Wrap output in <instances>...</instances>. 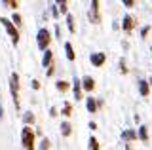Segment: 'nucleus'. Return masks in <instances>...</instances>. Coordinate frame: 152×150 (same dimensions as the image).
Masks as SVG:
<instances>
[{"label": "nucleus", "mask_w": 152, "mask_h": 150, "mask_svg": "<svg viewBox=\"0 0 152 150\" xmlns=\"http://www.w3.org/2000/svg\"><path fill=\"white\" fill-rule=\"evenodd\" d=\"M10 91H12L13 103H15V108H19V74L12 72L10 74Z\"/></svg>", "instance_id": "obj_1"}, {"label": "nucleus", "mask_w": 152, "mask_h": 150, "mask_svg": "<svg viewBox=\"0 0 152 150\" xmlns=\"http://www.w3.org/2000/svg\"><path fill=\"white\" fill-rule=\"evenodd\" d=\"M21 141H23L25 150H34V133H32V129L28 125H25L21 131Z\"/></svg>", "instance_id": "obj_2"}, {"label": "nucleus", "mask_w": 152, "mask_h": 150, "mask_svg": "<svg viewBox=\"0 0 152 150\" xmlns=\"http://www.w3.org/2000/svg\"><path fill=\"white\" fill-rule=\"evenodd\" d=\"M36 42H38V50H42V51H46V50H48V46H50V42H51V34H50V31H48L46 27L38 31V34H36Z\"/></svg>", "instance_id": "obj_3"}, {"label": "nucleus", "mask_w": 152, "mask_h": 150, "mask_svg": "<svg viewBox=\"0 0 152 150\" xmlns=\"http://www.w3.org/2000/svg\"><path fill=\"white\" fill-rule=\"evenodd\" d=\"M0 23H2L4 27H6V31H8V34L12 36V42L17 46V42H19V32H17V29H15V25H13L10 19H6V17H0Z\"/></svg>", "instance_id": "obj_4"}, {"label": "nucleus", "mask_w": 152, "mask_h": 150, "mask_svg": "<svg viewBox=\"0 0 152 150\" xmlns=\"http://www.w3.org/2000/svg\"><path fill=\"white\" fill-rule=\"evenodd\" d=\"M104 59H107V55L101 53V51H97V53H91V55H89V61H91V65H95V67H101V65L104 63Z\"/></svg>", "instance_id": "obj_5"}, {"label": "nucleus", "mask_w": 152, "mask_h": 150, "mask_svg": "<svg viewBox=\"0 0 152 150\" xmlns=\"http://www.w3.org/2000/svg\"><path fill=\"white\" fill-rule=\"evenodd\" d=\"M89 17H91V21H93V23H99V21H101V17H99V2H97V0H93V2H91Z\"/></svg>", "instance_id": "obj_6"}, {"label": "nucleus", "mask_w": 152, "mask_h": 150, "mask_svg": "<svg viewBox=\"0 0 152 150\" xmlns=\"http://www.w3.org/2000/svg\"><path fill=\"white\" fill-rule=\"evenodd\" d=\"M80 82H82V87H84L86 91H91L93 87H95V80H93L91 76H84Z\"/></svg>", "instance_id": "obj_7"}, {"label": "nucleus", "mask_w": 152, "mask_h": 150, "mask_svg": "<svg viewBox=\"0 0 152 150\" xmlns=\"http://www.w3.org/2000/svg\"><path fill=\"white\" fill-rule=\"evenodd\" d=\"M122 27H124V31H126V32H131L133 27H135V23H133V17H131V15H126V17H124Z\"/></svg>", "instance_id": "obj_8"}, {"label": "nucleus", "mask_w": 152, "mask_h": 150, "mask_svg": "<svg viewBox=\"0 0 152 150\" xmlns=\"http://www.w3.org/2000/svg\"><path fill=\"white\" fill-rule=\"evenodd\" d=\"M139 93L142 97H146L150 93V84L146 82V80H139Z\"/></svg>", "instance_id": "obj_9"}, {"label": "nucleus", "mask_w": 152, "mask_h": 150, "mask_svg": "<svg viewBox=\"0 0 152 150\" xmlns=\"http://www.w3.org/2000/svg\"><path fill=\"white\" fill-rule=\"evenodd\" d=\"M74 99L76 101L82 99V82H80L78 78H74Z\"/></svg>", "instance_id": "obj_10"}, {"label": "nucleus", "mask_w": 152, "mask_h": 150, "mask_svg": "<svg viewBox=\"0 0 152 150\" xmlns=\"http://www.w3.org/2000/svg\"><path fill=\"white\" fill-rule=\"evenodd\" d=\"M122 139H124V141H135V139H137V131H133V129L122 131Z\"/></svg>", "instance_id": "obj_11"}, {"label": "nucleus", "mask_w": 152, "mask_h": 150, "mask_svg": "<svg viewBox=\"0 0 152 150\" xmlns=\"http://www.w3.org/2000/svg\"><path fill=\"white\" fill-rule=\"evenodd\" d=\"M51 59H53V51L46 50L44 57H42V65H44V67H51Z\"/></svg>", "instance_id": "obj_12"}, {"label": "nucleus", "mask_w": 152, "mask_h": 150, "mask_svg": "<svg viewBox=\"0 0 152 150\" xmlns=\"http://www.w3.org/2000/svg\"><path fill=\"white\" fill-rule=\"evenodd\" d=\"M86 108L91 112V114H93L95 110H97V103H95L93 97H88V99H86Z\"/></svg>", "instance_id": "obj_13"}, {"label": "nucleus", "mask_w": 152, "mask_h": 150, "mask_svg": "<svg viewBox=\"0 0 152 150\" xmlns=\"http://www.w3.org/2000/svg\"><path fill=\"white\" fill-rule=\"evenodd\" d=\"M65 51H66V59L74 61L76 55H74V50H72V44H70V42H66V44H65Z\"/></svg>", "instance_id": "obj_14"}, {"label": "nucleus", "mask_w": 152, "mask_h": 150, "mask_svg": "<svg viewBox=\"0 0 152 150\" xmlns=\"http://www.w3.org/2000/svg\"><path fill=\"white\" fill-rule=\"evenodd\" d=\"M148 127H146V125H141L139 127V139L141 141H148V131H146Z\"/></svg>", "instance_id": "obj_15"}, {"label": "nucleus", "mask_w": 152, "mask_h": 150, "mask_svg": "<svg viewBox=\"0 0 152 150\" xmlns=\"http://www.w3.org/2000/svg\"><path fill=\"white\" fill-rule=\"evenodd\" d=\"M61 133H63L65 137L70 135V124H69V122H63V124H61Z\"/></svg>", "instance_id": "obj_16"}, {"label": "nucleus", "mask_w": 152, "mask_h": 150, "mask_svg": "<svg viewBox=\"0 0 152 150\" xmlns=\"http://www.w3.org/2000/svg\"><path fill=\"white\" fill-rule=\"evenodd\" d=\"M66 23H69V31L72 32H76V27H74V19H72V15H66Z\"/></svg>", "instance_id": "obj_17"}, {"label": "nucleus", "mask_w": 152, "mask_h": 150, "mask_svg": "<svg viewBox=\"0 0 152 150\" xmlns=\"http://www.w3.org/2000/svg\"><path fill=\"white\" fill-rule=\"evenodd\" d=\"M57 90H59V91H66V90H69V84H66L65 80H59V82H57Z\"/></svg>", "instance_id": "obj_18"}, {"label": "nucleus", "mask_w": 152, "mask_h": 150, "mask_svg": "<svg viewBox=\"0 0 152 150\" xmlns=\"http://www.w3.org/2000/svg\"><path fill=\"white\" fill-rule=\"evenodd\" d=\"M89 148H91V150H99V143H97V139H95V137L89 139Z\"/></svg>", "instance_id": "obj_19"}, {"label": "nucleus", "mask_w": 152, "mask_h": 150, "mask_svg": "<svg viewBox=\"0 0 152 150\" xmlns=\"http://www.w3.org/2000/svg\"><path fill=\"white\" fill-rule=\"evenodd\" d=\"M32 122H34V116H32L31 112H27L25 114V124H32Z\"/></svg>", "instance_id": "obj_20"}, {"label": "nucleus", "mask_w": 152, "mask_h": 150, "mask_svg": "<svg viewBox=\"0 0 152 150\" xmlns=\"http://www.w3.org/2000/svg\"><path fill=\"white\" fill-rule=\"evenodd\" d=\"M63 114H65V116H70V105H69V103H65V108H63Z\"/></svg>", "instance_id": "obj_21"}, {"label": "nucleus", "mask_w": 152, "mask_h": 150, "mask_svg": "<svg viewBox=\"0 0 152 150\" xmlns=\"http://www.w3.org/2000/svg\"><path fill=\"white\" fill-rule=\"evenodd\" d=\"M42 150H48V148H50V141H48V139H44V141H42V146H40Z\"/></svg>", "instance_id": "obj_22"}, {"label": "nucleus", "mask_w": 152, "mask_h": 150, "mask_svg": "<svg viewBox=\"0 0 152 150\" xmlns=\"http://www.w3.org/2000/svg\"><path fill=\"white\" fill-rule=\"evenodd\" d=\"M4 4H6V6H12L13 10H15V8H17V2H10V0H6V2H4Z\"/></svg>", "instance_id": "obj_23"}, {"label": "nucleus", "mask_w": 152, "mask_h": 150, "mask_svg": "<svg viewBox=\"0 0 152 150\" xmlns=\"http://www.w3.org/2000/svg\"><path fill=\"white\" fill-rule=\"evenodd\" d=\"M59 6H61V13H66V2H61Z\"/></svg>", "instance_id": "obj_24"}, {"label": "nucleus", "mask_w": 152, "mask_h": 150, "mask_svg": "<svg viewBox=\"0 0 152 150\" xmlns=\"http://www.w3.org/2000/svg\"><path fill=\"white\" fill-rule=\"evenodd\" d=\"M148 31H150V27H145V29L141 31V36H146V34H148Z\"/></svg>", "instance_id": "obj_25"}, {"label": "nucleus", "mask_w": 152, "mask_h": 150, "mask_svg": "<svg viewBox=\"0 0 152 150\" xmlns=\"http://www.w3.org/2000/svg\"><path fill=\"white\" fill-rule=\"evenodd\" d=\"M13 21L19 23V21H21V15H19V13H13Z\"/></svg>", "instance_id": "obj_26"}, {"label": "nucleus", "mask_w": 152, "mask_h": 150, "mask_svg": "<svg viewBox=\"0 0 152 150\" xmlns=\"http://www.w3.org/2000/svg\"><path fill=\"white\" fill-rule=\"evenodd\" d=\"M55 34H57V38H61V29H59V25H55Z\"/></svg>", "instance_id": "obj_27"}, {"label": "nucleus", "mask_w": 152, "mask_h": 150, "mask_svg": "<svg viewBox=\"0 0 152 150\" xmlns=\"http://www.w3.org/2000/svg\"><path fill=\"white\" fill-rule=\"evenodd\" d=\"M124 4H126L127 8H131V6H133V4H135V2H131V0H124Z\"/></svg>", "instance_id": "obj_28"}, {"label": "nucleus", "mask_w": 152, "mask_h": 150, "mask_svg": "<svg viewBox=\"0 0 152 150\" xmlns=\"http://www.w3.org/2000/svg\"><path fill=\"white\" fill-rule=\"evenodd\" d=\"M32 87H34V90H38V87H40V84H38V80H32Z\"/></svg>", "instance_id": "obj_29"}, {"label": "nucleus", "mask_w": 152, "mask_h": 150, "mask_svg": "<svg viewBox=\"0 0 152 150\" xmlns=\"http://www.w3.org/2000/svg\"><path fill=\"white\" fill-rule=\"evenodd\" d=\"M2 114H4V108H2V103H0V118H2Z\"/></svg>", "instance_id": "obj_30"}, {"label": "nucleus", "mask_w": 152, "mask_h": 150, "mask_svg": "<svg viewBox=\"0 0 152 150\" xmlns=\"http://www.w3.org/2000/svg\"><path fill=\"white\" fill-rule=\"evenodd\" d=\"M126 150H131V148H129V146H126Z\"/></svg>", "instance_id": "obj_31"}, {"label": "nucleus", "mask_w": 152, "mask_h": 150, "mask_svg": "<svg viewBox=\"0 0 152 150\" xmlns=\"http://www.w3.org/2000/svg\"><path fill=\"white\" fill-rule=\"evenodd\" d=\"M148 84H152V78H150V82H148Z\"/></svg>", "instance_id": "obj_32"}]
</instances>
